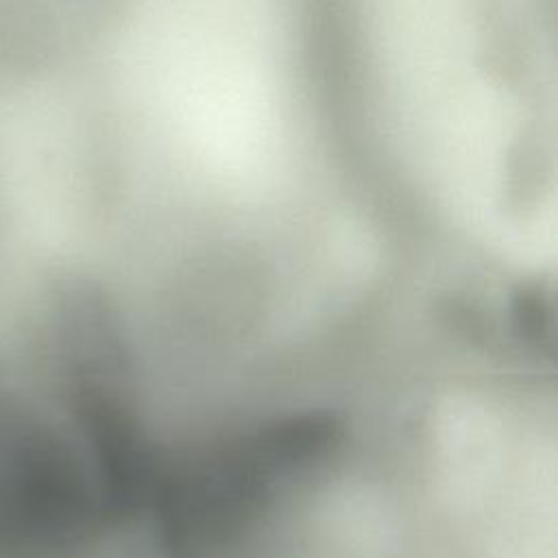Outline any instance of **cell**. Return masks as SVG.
Masks as SVG:
<instances>
[{
  "label": "cell",
  "mask_w": 558,
  "mask_h": 558,
  "mask_svg": "<svg viewBox=\"0 0 558 558\" xmlns=\"http://www.w3.org/2000/svg\"><path fill=\"white\" fill-rule=\"evenodd\" d=\"M543 0H368L384 81L436 185L473 227L554 201Z\"/></svg>",
  "instance_id": "6da1fadb"
},
{
  "label": "cell",
  "mask_w": 558,
  "mask_h": 558,
  "mask_svg": "<svg viewBox=\"0 0 558 558\" xmlns=\"http://www.w3.org/2000/svg\"><path fill=\"white\" fill-rule=\"evenodd\" d=\"M129 87L187 172L222 194H257L292 131L290 54L277 0H140Z\"/></svg>",
  "instance_id": "7a4b0ae2"
}]
</instances>
